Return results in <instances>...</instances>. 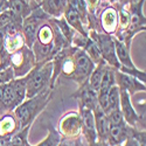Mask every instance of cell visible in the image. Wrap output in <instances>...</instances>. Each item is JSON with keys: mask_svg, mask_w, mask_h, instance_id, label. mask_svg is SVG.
<instances>
[{"mask_svg": "<svg viewBox=\"0 0 146 146\" xmlns=\"http://www.w3.org/2000/svg\"><path fill=\"white\" fill-rule=\"evenodd\" d=\"M118 75V82L120 88L125 89L126 91H138V90H145V86L140 84L135 77L127 75V74H117Z\"/></svg>", "mask_w": 146, "mask_h": 146, "instance_id": "13", "label": "cell"}, {"mask_svg": "<svg viewBox=\"0 0 146 146\" xmlns=\"http://www.w3.org/2000/svg\"><path fill=\"white\" fill-rule=\"evenodd\" d=\"M115 50H116V54H117V60L119 62L125 66L126 68H136L132 63V60L130 57V54H129V50L124 43H121L120 41H115Z\"/></svg>", "mask_w": 146, "mask_h": 146, "instance_id": "14", "label": "cell"}, {"mask_svg": "<svg viewBox=\"0 0 146 146\" xmlns=\"http://www.w3.org/2000/svg\"><path fill=\"white\" fill-rule=\"evenodd\" d=\"M126 137V131L124 125H110L109 127V137L112 144H120Z\"/></svg>", "mask_w": 146, "mask_h": 146, "instance_id": "16", "label": "cell"}, {"mask_svg": "<svg viewBox=\"0 0 146 146\" xmlns=\"http://www.w3.org/2000/svg\"><path fill=\"white\" fill-rule=\"evenodd\" d=\"M8 9L14 13V15L21 20L28 17L32 12V7L25 0H8Z\"/></svg>", "mask_w": 146, "mask_h": 146, "instance_id": "10", "label": "cell"}, {"mask_svg": "<svg viewBox=\"0 0 146 146\" xmlns=\"http://www.w3.org/2000/svg\"><path fill=\"white\" fill-rule=\"evenodd\" d=\"M25 137H26V132L23 135L19 133V135H17L8 143V146H23V144H25Z\"/></svg>", "mask_w": 146, "mask_h": 146, "instance_id": "24", "label": "cell"}, {"mask_svg": "<svg viewBox=\"0 0 146 146\" xmlns=\"http://www.w3.org/2000/svg\"><path fill=\"white\" fill-rule=\"evenodd\" d=\"M102 26L108 33H112L116 31L117 27V22H118V17H117V12L115 8H106L103 14H102Z\"/></svg>", "mask_w": 146, "mask_h": 146, "instance_id": "12", "label": "cell"}, {"mask_svg": "<svg viewBox=\"0 0 146 146\" xmlns=\"http://www.w3.org/2000/svg\"><path fill=\"white\" fill-rule=\"evenodd\" d=\"M86 50L87 55L90 57V60H94L95 62H101L102 60V54L97 43L95 41H87L86 42Z\"/></svg>", "mask_w": 146, "mask_h": 146, "instance_id": "18", "label": "cell"}, {"mask_svg": "<svg viewBox=\"0 0 146 146\" xmlns=\"http://www.w3.org/2000/svg\"><path fill=\"white\" fill-rule=\"evenodd\" d=\"M108 102H109V111L113 109H120L119 108V88L117 86H113L108 91Z\"/></svg>", "mask_w": 146, "mask_h": 146, "instance_id": "17", "label": "cell"}, {"mask_svg": "<svg viewBox=\"0 0 146 146\" xmlns=\"http://www.w3.org/2000/svg\"><path fill=\"white\" fill-rule=\"evenodd\" d=\"M14 19H19L14 15V13L12 11L7 9V11H4L0 13V28H4L6 27L9 22H12Z\"/></svg>", "mask_w": 146, "mask_h": 146, "instance_id": "21", "label": "cell"}, {"mask_svg": "<svg viewBox=\"0 0 146 146\" xmlns=\"http://www.w3.org/2000/svg\"><path fill=\"white\" fill-rule=\"evenodd\" d=\"M119 108H121V115H123V118L127 121L129 124L135 125L137 123V112L135 111L131 102H130V96L129 92L120 88L119 89Z\"/></svg>", "mask_w": 146, "mask_h": 146, "instance_id": "6", "label": "cell"}, {"mask_svg": "<svg viewBox=\"0 0 146 146\" xmlns=\"http://www.w3.org/2000/svg\"><path fill=\"white\" fill-rule=\"evenodd\" d=\"M8 9V0H0V13Z\"/></svg>", "mask_w": 146, "mask_h": 146, "instance_id": "26", "label": "cell"}, {"mask_svg": "<svg viewBox=\"0 0 146 146\" xmlns=\"http://www.w3.org/2000/svg\"><path fill=\"white\" fill-rule=\"evenodd\" d=\"M115 84V75L111 70L105 69L103 71V75H102V80H101V86L98 89L100 96L102 95H106L109 89H110L112 86Z\"/></svg>", "mask_w": 146, "mask_h": 146, "instance_id": "15", "label": "cell"}, {"mask_svg": "<svg viewBox=\"0 0 146 146\" xmlns=\"http://www.w3.org/2000/svg\"><path fill=\"white\" fill-rule=\"evenodd\" d=\"M74 78L78 82L87 80L94 69V63L84 50H77L74 56Z\"/></svg>", "mask_w": 146, "mask_h": 146, "instance_id": "4", "label": "cell"}, {"mask_svg": "<svg viewBox=\"0 0 146 146\" xmlns=\"http://www.w3.org/2000/svg\"><path fill=\"white\" fill-rule=\"evenodd\" d=\"M68 3V0H40L39 6L46 14L58 18L64 13Z\"/></svg>", "mask_w": 146, "mask_h": 146, "instance_id": "7", "label": "cell"}, {"mask_svg": "<svg viewBox=\"0 0 146 146\" xmlns=\"http://www.w3.org/2000/svg\"><path fill=\"white\" fill-rule=\"evenodd\" d=\"M82 124H83L84 131L87 133V137H89L91 141H94L97 132H96V125H95V117L90 109H86V110L82 111Z\"/></svg>", "mask_w": 146, "mask_h": 146, "instance_id": "11", "label": "cell"}, {"mask_svg": "<svg viewBox=\"0 0 146 146\" xmlns=\"http://www.w3.org/2000/svg\"><path fill=\"white\" fill-rule=\"evenodd\" d=\"M64 17H66V21H67V23L69 26H71L72 28H75L76 31H78L82 35H84V36H87V33L84 32V29H83V25H82V18H81V15L78 14V12L74 8V6L72 5H70L69 3H68V6H67V8L64 9Z\"/></svg>", "mask_w": 146, "mask_h": 146, "instance_id": "9", "label": "cell"}, {"mask_svg": "<svg viewBox=\"0 0 146 146\" xmlns=\"http://www.w3.org/2000/svg\"><path fill=\"white\" fill-rule=\"evenodd\" d=\"M25 1H27L28 4H29V3H35V1H38V3L40 4V0H25Z\"/></svg>", "mask_w": 146, "mask_h": 146, "instance_id": "30", "label": "cell"}, {"mask_svg": "<svg viewBox=\"0 0 146 146\" xmlns=\"http://www.w3.org/2000/svg\"><path fill=\"white\" fill-rule=\"evenodd\" d=\"M57 141H58V136L55 132H52L50 135L48 136V138L44 139L39 146H56Z\"/></svg>", "mask_w": 146, "mask_h": 146, "instance_id": "23", "label": "cell"}, {"mask_svg": "<svg viewBox=\"0 0 146 146\" xmlns=\"http://www.w3.org/2000/svg\"><path fill=\"white\" fill-rule=\"evenodd\" d=\"M87 3L90 7H95L97 5V3H98V0H87Z\"/></svg>", "mask_w": 146, "mask_h": 146, "instance_id": "27", "label": "cell"}, {"mask_svg": "<svg viewBox=\"0 0 146 146\" xmlns=\"http://www.w3.org/2000/svg\"><path fill=\"white\" fill-rule=\"evenodd\" d=\"M46 18H47V14L42 11L40 6H38L34 9H32L31 14L28 17L23 19V25H22L23 38H25L28 47L33 46L36 39V35H38V32H39V27Z\"/></svg>", "mask_w": 146, "mask_h": 146, "instance_id": "3", "label": "cell"}, {"mask_svg": "<svg viewBox=\"0 0 146 146\" xmlns=\"http://www.w3.org/2000/svg\"><path fill=\"white\" fill-rule=\"evenodd\" d=\"M48 95L49 94L47 91L42 92L38 96L35 95V96L31 97L29 101H27L26 103L20 104L15 109V115L19 118V120L21 121L22 126H25L28 123H31L32 119L42 110V108L46 105V103L48 101Z\"/></svg>", "mask_w": 146, "mask_h": 146, "instance_id": "1", "label": "cell"}, {"mask_svg": "<svg viewBox=\"0 0 146 146\" xmlns=\"http://www.w3.org/2000/svg\"><path fill=\"white\" fill-rule=\"evenodd\" d=\"M3 43H4V38H3V34L0 33V47L3 46Z\"/></svg>", "mask_w": 146, "mask_h": 146, "instance_id": "29", "label": "cell"}, {"mask_svg": "<svg viewBox=\"0 0 146 146\" xmlns=\"http://www.w3.org/2000/svg\"><path fill=\"white\" fill-rule=\"evenodd\" d=\"M110 1L115 3V1H126V0H110Z\"/></svg>", "mask_w": 146, "mask_h": 146, "instance_id": "31", "label": "cell"}, {"mask_svg": "<svg viewBox=\"0 0 146 146\" xmlns=\"http://www.w3.org/2000/svg\"><path fill=\"white\" fill-rule=\"evenodd\" d=\"M0 146H8V141L3 139V138H0Z\"/></svg>", "mask_w": 146, "mask_h": 146, "instance_id": "28", "label": "cell"}, {"mask_svg": "<svg viewBox=\"0 0 146 146\" xmlns=\"http://www.w3.org/2000/svg\"><path fill=\"white\" fill-rule=\"evenodd\" d=\"M14 77V70L13 68H6L0 71V86L5 83H8Z\"/></svg>", "mask_w": 146, "mask_h": 146, "instance_id": "22", "label": "cell"}, {"mask_svg": "<svg viewBox=\"0 0 146 146\" xmlns=\"http://www.w3.org/2000/svg\"><path fill=\"white\" fill-rule=\"evenodd\" d=\"M95 125H96V132L98 133L101 138H108L109 137V127H110V123L106 115L103 112V110L100 106H95Z\"/></svg>", "mask_w": 146, "mask_h": 146, "instance_id": "8", "label": "cell"}, {"mask_svg": "<svg viewBox=\"0 0 146 146\" xmlns=\"http://www.w3.org/2000/svg\"><path fill=\"white\" fill-rule=\"evenodd\" d=\"M23 44V36L21 34H12L8 35V39L6 40V48L8 50H18Z\"/></svg>", "mask_w": 146, "mask_h": 146, "instance_id": "19", "label": "cell"}, {"mask_svg": "<svg viewBox=\"0 0 146 146\" xmlns=\"http://www.w3.org/2000/svg\"><path fill=\"white\" fill-rule=\"evenodd\" d=\"M130 22V13L127 11H125V8H121L120 11V23L123 27H126Z\"/></svg>", "mask_w": 146, "mask_h": 146, "instance_id": "25", "label": "cell"}, {"mask_svg": "<svg viewBox=\"0 0 146 146\" xmlns=\"http://www.w3.org/2000/svg\"><path fill=\"white\" fill-rule=\"evenodd\" d=\"M92 35L96 36V38H94V41L98 46L102 57H104L112 66L118 67L119 64H118V60L115 50V41L109 35H96L95 33H92Z\"/></svg>", "mask_w": 146, "mask_h": 146, "instance_id": "5", "label": "cell"}, {"mask_svg": "<svg viewBox=\"0 0 146 146\" xmlns=\"http://www.w3.org/2000/svg\"><path fill=\"white\" fill-rule=\"evenodd\" d=\"M103 68L100 67L97 68L92 75L90 76V88L95 91V92H98V89H100V86H101V80H102V75H103Z\"/></svg>", "mask_w": 146, "mask_h": 146, "instance_id": "20", "label": "cell"}, {"mask_svg": "<svg viewBox=\"0 0 146 146\" xmlns=\"http://www.w3.org/2000/svg\"><path fill=\"white\" fill-rule=\"evenodd\" d=\"M53 64L47 63L42 68L40 67L39 69H36L33 71V74L27 77V83H26V94L29 97H33L35 95H38L48 83L53 71Z\"/></svg>", "mask_w": 146, "mask_h": 146, "instance_id": "2", "label": "cell"}]
</instances>
